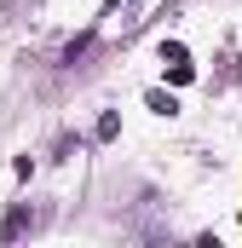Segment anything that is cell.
Returning <instances> with one entry per match:
<instances>
[{"mask_svg":"<svg viewBox=\"0 0 242 248\" xmlns=\"http://www.w3.org/2000/svg\"><path fill=\"white\" fill-rule=\"evenodd\" d=\"M144 104H150V116H179V98H173V93H162V87H150V93H144Z\"/></svg>","mask_w":242,"mask_h":248,"instance_id":"6da1fadb","label":"cell"},{"mask_svg":"<svg viewBox=\"0 0 242 248\" xmlns=\"http://www.w3.org/2000/svg\"><path fill=\"white\" fill-rule=\"evenodd\" d=\"M116 133H121V116H116V110H104V116H98V139H116Z\"/></svg>","mask_w":242,"mask_h":248,"instance_id":"7a4b0ae2","label":"cell"}]
</instances>
